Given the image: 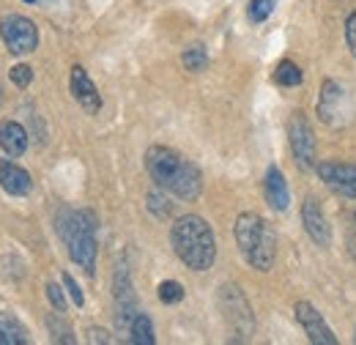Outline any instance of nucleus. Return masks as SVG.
I'll return each instance as SVG.
<instances>
[{
	"instance_id": "obj_1",
	"label": "nucleus",
	"mask_w": 356,
	"mask_h": 345,
	"mask_svg": "<svg viewBox=\"0 0 356 345\" xmlns=\"http://www.w3.org/2000/svg\"><path fill=\"white\" fill-rule=\"evenodd\" d=\"M145 170L159 189L176 195L181 200H197L203 192L200 168L168 145H151L145 151Z\"/></svg>"
},
{
	"instance_id": "obj_2",
	"label": "nucleus",
	"mask_w": 356,
	"mask_h": 345,
	"mask_svg": "<svg viewBox=\"0 0 356 345\" xmlns=\"http://www.w3.org/2000/svg\"><path fill=\"white\" fill-rule=\"evenodd\" d=\"M170 244H173V252L178 255V260L184 266H189L192 271H206L217 260L214 230L197 214L178 216L170 227Z\"/></svg>"
},
{
	"instance_id": "obj_3",
	"label": "nucleus",
	"mask_w": 356,
	"mask_h": 345,
	"mask_svg": "<svg viewBox=\"0 0 356 345\" xmlns=\"http://www.w3.org/2000/svg\"><path fill=\"white\" fill-rule=\"evenodd\" d=\"M96 227L99 219L90 209H63L58 214V233L69 250V258L90 277L96 271Z\"/></svg>"
},
{
	"instance_id": "obj_4",
	"label": "nucleus",
	"mask_w": 356,
	"mask_h": 345,
	"mask_svg": "<svg viewBox=\"0 0 356 345\" xmlns=\"http://www.w3.org/2000/svg\"><path fill=\"white\" fill-rule=\"evenodd\" d=\"M236 244L241 250L244 260L258 268L268 271L277 258V236L266 219L255 211H244L236 219Z\"/></svg>"
},
{
	"instance_id": "obj_5",
	"label": "nucleus",
	"mask_w": 356,
	"mask_h": 345,
	"mask_svg": "<svg viewBox=\"0 0 356 345\" xmlns=\"http://www.w3.org/2000/svg\"><path fill=\"white\" fill-rule=\"evenodd\" d=\"M220 307H222V315L233 332V340L236 343H244L252 337L255 332V315H252V307L247 302V296L241 294L238 285L227 282L220 288Z\"/></svg>"
},
{
	"instance_id": "obj_6",
	"label": "nucleus",
	"mask_w": 356,
	"mask_h": 345,
	"mask_svg": "<svg viewBox=\"0 0 356 345\" xmlns=\"http://www.w3.org/2000/svg\"><path fill=\"white\" fill-rule=\"evenodd\" d=\"M0 39L14 55H28L39 44V28L22 14H6L0 17Z\"/></svg>"
},
{
	"instance_id": "obj_7",
	"label": "nucleus",
	"mask_w": 356,
	"mask_h": 345,
	"mask_svg": "<svg viewBox=\"0 0 356 345\" xmlns=\"http://www.w3.org/2000/svg\"><path fill=\"white\" fill-rule=\"evenodd\" d=\"M288 140H291V151L293 159L302 170H312L315 159H318V143H315V131H312L310 121L302 113H293L288 121Z\"/></svg>"
},
{
	"instance_id": "obj_8",
	"label": "nucleus",
	"mask_w": 356,
	"mask_h": 345,
	"mask_svg": "<svg viewBox=\"0 0 356 345\" xmlns=\"http://www.w3.org/2000/svg\"><path fill=\"white\" fill-rule=\"evenodd\" d=\"M318 175L334 195L356 200V165H351V162H321Z\"/></svg>"
},
{
	"instance_id": "obj_9",
	"label": "nucleus",
	"mask_w": 356,
	"mask_h": 345,
	"mask_svg": "<svg viewBox=\"0 0 356 345\" xmlns=\"http://www.w3.org/2000/svg\"><path fill=\"white\" fill-rule=\"evenodd\" d=\"M318 115L323 124L337 127L340 121H346V88L337 80H326L318 96Z\"/></svg>"
},
{
	"instance_id": "obj_10",
	"label": "nucleus",
	"mask_w": 356,
	"mask_h": 345,
	"mask_svg": "<svg viewBox=\"0 0 356 345\" xmlns=\"http://www.w3.org/2000/svg\"><path fill=\"white\" fill-rule=\"evenodd\" d=\"M293 312H296V321L302 323L305 335L310 337V343H315V345H337L334 332L329 329V323L323 321V315H321V312H318L310 302H296Z\"/></svg>"
},
{
	"instance_id": "obj_11",
	"label": "nucleus",
	"mask_w": 356,
	"mask_h": 345,
	"mask_svg": "<svg viewBox=\"0 0 356 345\" xmlns=\"http://www.w3.org/2000/svg\"><path fill=\"white\" fill-rule=\"evenodd\" d=\"M302 222H305V230L318 247H329L332 244V227H329V219L323 214L321 203L315 198H307L305 206H302Z\"/></svg>"
},
{
	"instance_id": "obj_12",
	"label": "nucleus",
	"mask_w": 356,
	"mask_h": 345,
	"mask_svg": "<svg viewBox=\"0 0 356 345\" xmlns=\"http://www.w3.org/2000/svg\"><path fill=\"white\" fill-rule=\"evenodd\" d=\"M69 88H72V96L80 102V107L96 115L102 110V96H99V88L93 86V80L88 77V72L83 66H74L72 69V80H69Z\"/></svg>"
},
{
	"instance_id": "obj_13",
	"label": "nucleus",
	"mask_w": 356,
	"mask_h": 345,
	"mask_svg": "<svg viewBox=\"0 0 356 345\" xmlns=\"http://www.w3.org/2000/svg\"><path fill=\"white\" fill-rule=\"evenodd\" d=\"M0 186L8 195L22 198V195H28L33 189V178H31L28 170H22L19 165H14L11 157H8V159H0Z\"/></svg>"
},
{
	"instance_id": "obj_14",
	"label": "nucleus",
	"mask_w": 356,
	"mask_h": 345,
	"mask_svg": "<svg viewBox=\"0 0 356 345\" xmlns=\"http://www.w3.org/2000/svg\"><path fill=\"white\" fill-rule=\"evenodd\" d=\"M264 192H266V203L274 211H285L291 206V192H288V184H285V175L280 168H268L266 181H264Z\"/></svg>"
},
{
	"instance_id": "obj_15",
	"label": "nucleus",
	"mask_w": 356,
	"mask_h": 345,
	"mask_svg": "<svg viewBox=\"0 0 356 345\" xmlns=\"http://www.w3.org/2000/svg\"><path fill=\"white\" fill-rule=\"evenodd\" d=\"M0 148L6 157L17 159L28 151V131L17 121H0Z\"/></svg>"
},
{
	"instance_id": "obj_16",
	"label": "nucleus",
	"mask_w": 356,
	"mask_h": 345,
	"mask_svg": "<svg viewBox=\"0 0 356 345\" xmlns=\"http://www.w3.org/2000/svg\"><path fill=\"white\" fill-rule=\"evenodd\" d=\"M28 329L11 315V312H0V345H28Z\"/></svg>"
},
{
	"instance_id": "obj_17",
	"label": "nucleus",
	"mask_w": 356,
	"mask_h": 345,
	"mask_svg": "<svg viewBox=\"0 0 356 345\" xmlns=\"http://www.w3.org/2000/svg\"><path fill=\"white\" fill-rule=\"evenodd\" d=\"M129 343L132 345H154L156 337H154V323L145 312H137L132 318V326H129Z\"/></svg>"
},
{
	"instance_id": "obj_18",
	"label": "nucleus",
	"mask_w": 356,
	"mask_h": 345,
	"mask_svg": "<svg viewBox=\"0 0 356 345\" xmlns=\"http://www.w3.org/2000/svg\"><path fill=\"white\" fill-rule=\"evenodd\" d=\"M47 329H49V337H52V343H63V345H74V332H72V326L63 321V315H60V310L55 312V315H47Z\"/></svg>"
},
{
	"instance_id": "obj_19",
	"label": "nucleus",
	"mask_w": 356,
	"mask_h": 345,
	"mask_svg": "<svg viewBox=\"0 0 356 345\" xmlns=\"http://www.w3.org/2000/svg\"><path fill=\"white\" fill-rule=\"evenodd\" d=\"M302 69L296 66V63H291V61H282L277 69H274V83L277 86H285V88H293L302 83Z\"/></svg>"
},
{
	"instance_id": "obj_20",
	"label": "nucleus",
	"mask_w": 356,
	"mask_h": 345,
	"mask_svg": "<svg viewBox=\"0 0 356 345\" xmlns=\"http://www.w3.org/2000/svg\"><path fill=\"white\" fill-rule=\"evenodd\" d=\"M181 61H184V66H186L189 72H203V69L209 66V52H206V47L192 44V47H186V49H184Z\"/></svg>"
},
{
	"instance_id": "obj_21",
	"label": "nucleus",
	"mask_w": 356,
	"mask_h": 345,
	"mask_svg": "<svg viewBox=\"0 0 356 345\" xmlns=\"http://www.w3.org/2000/svg\"><path fill=\"white\" fill-rule=\"evenodd\" d=\"M145 200H148V203H145V206H148V211L156 216V219H168V216L173 214V206H170V200H168V198H165L159 189L148 192V198H145Z\"/></svg>"
},
{
	"instance_id": "obj_22",
	"label": "nucleus",
	"mask_w": 356,
	"mask_h": 345,
	"mask_svg": "<svg viewBox=\"0 0 356 345\" xmlns=\"http://www.w3.org/2000/svg\"><path fill=\"white\" fill-rule=\"evenodd\" d=\"M181 299H184V288L178 282L168 280V282L159 285V302L162 304H178Z\"/></svg>"
},
{
	"instance_id": "obj_23",
	"label": "nucleus",
	"mask_w": 356,
	"mask_h": 345,
	"mask_svg": "<svg viewBox=\"0 0 356 345\" xmlns=\"http://www.w3.org/2000/svg\"><path fill=\"white\" fill-rule=\"evenodd\" d=\"M271 11H274V0H250V19L252 22H264Z\"/></svg>"
},
{
	"instance_id": "obj_24",
	"label": "nucleus",
	"mask_w": 356,
	"mask_h": 345,
	"mask_svg": "<svg viewBox=\"0 0 356 345\" xmlns=\"http://www.w3.org/2000/svg\"><path fill=\"white\" fill-rule=\"evenodd\" d=\"M8 77H11V83H14L17 88H28L31 86V80H33V69L25 66V63H17V66L8 72Z\"/></svg>"
},
{
	"instance_id": "obj_25",
	"label": "nucleus",
	"mask_w": 356,
	"mask_h": 345,
	"mask_svg": "<svg viewBox=\"0 0 356 345\" xmlns=\"http://www.w3.org/2000/svg\"><path fill=\"white\" fill-rule=\"evenodd\" d=\"M47 299H49V304H52L55 310L66 312V299H63V291H60L55 282H47Z\"/></svg>"
},
{
	"instance_id": "obj_26",
	"label": "nucleus",
	"mask_w": 356,
	"mask_h": 345,
	"mask_svg": "<svg viewBox=\"0 0 356 345\" xmlns=\"http://www.w3.org/2000/svg\"><path fill=\"white\" fill-rule=\"evenodd\" d=\"M63 285H66L69 296L74 299V304H77V307H83V304H86V296H83V291H80V285L74 282V277H72V274H63Z\"/></svg>"
},
{
	"instance_id": "obj_27",
	"label": "nucleus",
	"mask_w": 356,
	"mask_h": 345,
	"mask_svg": "<svg viewBox=\"0 0 356 345\" xmlns=\"http://www.w3.org/2000/svg\"><path fill=\"white\" fill-rule=\"evenodd\" d=\"M346 42H348V49L356 55V14H351L346 22Z\"/></svg>"
},
{
	"instance_id": "obj_28",
	"label": "nucleus",
	"mask_w": 356,
	"mask_h": 345,
	"mask_svg": "<svg viewBox=\"0 0 356 345\" xmlns=\"http://www.w3.org/2000/svg\"><path fill=\"white\" fill-rule=\"evenodd\" d=\"M88 343H113V337L104 329H88Z\"/></svg>"
},
{
	"instance_id": "obj_29",
	"label": "nucleus",
	"mask_w": 356,
	"mask_h": 345,
	"mask_svg": "<svg viewBox=\"0 0 356 345\" xmlns=\"http://www.w3.org/2000/svg\"><path fill=\"white\" fill-rule=\"evenodd\" d=\"M25 3H36V0H25Z\"/></svg>"
},
{
	"instance_id": "obj_30",
	"label": "nucleus",
	"mask_w": 356,
	"mask_h": 345,
	"mask_svg": "<svg viewBox=\"0 0 356 345\" xmlns=\"http://www.w3.org/2000/svg\"><path fill=\"white\" fill-rule=\"evenodd\" d=\"M0 102H3V96H0Z\"/></svg>"
}]
</instances>
